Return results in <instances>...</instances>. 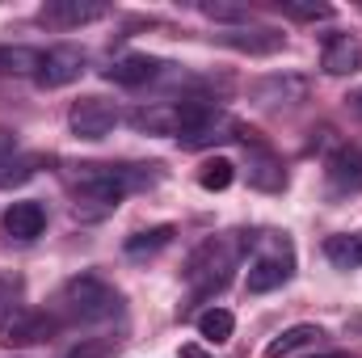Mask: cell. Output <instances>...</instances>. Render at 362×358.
<instances>
[{
  "label": "cell",
  "instance_id": "6da1fadb",
  "mask_svg": "<svg viewBox=\"0 0 362 358\" xmlns=\"http://www.w3.org/2000/svg\"><path fill=\"white\" fill-rule=\"evenodd\" d=\"M160 181V165H81L72 178V207L81 219H105L131 190Z\"/></svg>",
  "mask_w": 362,
  "mask_h": 358
},
{
  "label": "cell",
  "instance_id": "7a4b0ae2",
  "mask_svg": "<svg viewBox=\"0 0 362 358\" xmlns=\"http://www.w3.org/2000/svg\"><path fill=\"white\" fill-rule=\"evenodd\" d=\"M249 241H253V236H245V232H228V236H211V241H202V245L189 253L185 270H181L189 295H194V299H211V295H219V291L232 282V270L240 266Z\"/></svg>",
  "mask_w": 362,
  "mask_h": 358
},
{
  "label": "cell",
  "instance_id": "3957f363",
  "mask_svg": "<svg viewBox=\"0 0 362 358\" xmlns=\"http://www.w3.org/2000/svg\"><path fill=\"white\" fill-rule=\"evenodd\" d=\"M59 312L68 316V321H76V325H101V321H114L118 312H122V295L105 282V278H97V274H76V278H68L64 287H59Z\"/></svg>",
  "mask_w": 362,
  "mask_h": 358
},
{
  "label": "cell",
  "instance_id": "277c9868",
  "mask_svg": "<svg viewBox=\"0 0 362 358\" xmlns=\"http://www.w3.org/2000/svg\"><path fill=\"white\" fill-rule=\"evenodd\" d=\"M59 333V321L51 312H38V308H25V304H13L0 312V346H38V342H51Z\"/></svg>",
  "mask_w": 362,
  "mask_h": 358
},
{
  "label": "cell",
  "instance_id": "5b68a950",
  "mask_svg": "<svg viewBox=\"0 0 362 358\" xmlns=\"http://www.w3.org/2000/svg\"><path fill=\"white\" fill-rule=\"evenodd\" d=\"M295 274V253H291V241L286 236H274L270 245L249 262V274H245V287L249 295H266V291H278L282 282H291Z\"/></svg>",
  "mask_w": 362,
  "mask_h": 358
},
{
  "label": "cell",
  "instance_id": "8992f818",
  "mask_svg": "<svg viewBox=\"0 0 362 358\" xmlns=\"http://www.w3.org/2000/svg\"><path fill=\"white\" fill-rule=\"evenodd\" d=\"M118 105L114 101H105V97H81V101H72V110H68V127H72V135L76 139H89V144H97V139H105L114 127H118Z\"/></svg>",
  "mask_w": 362,
  "mask_h": 358
},
{
  "label": "cell",
  "instance_id": "52a82bcc",
  "mask_svg": "<svg viewBox=\"0 0 362 358\" xmlns=\"http://www.w3.org/2000/svg\"><path fill=\"white\" fill-rule=\"evenodd\" d=\"M362 194V148H337L325 161V198L341 202Z\"/></svg>",
  "mask_w": 362,
  "mask_h": 358
},
{
  "label": "cell",
  "instance_id": "ba28073f",
  "mask_svg": "<svg viewBox=\"0 0 362 358\" xmlns=\"http://www.w3.org/2000/svg\"><path fill=\"white\" fill-rule=\"evenodd\" d=\"M85 68H89V55H85L81 47H72V42H59V47L42 51V68H38L34 81H38L42 89H64V85L81 81Z\"/></svg>",
  "mask_w": 362,
  "mask_h": 358
},
{
  "label": "cell",
  "instance_id": "9c48e42d",
  "mask_svg": "<svg viewBox=\"0 0 362 358\" xmlns=\"http://www.w3.org/2000/svg\"><path fill=\"white\" fill-rule=\"evenodd\" d=\"M215 42L228 51H240V55H274L286 47V34L278 25H236V30L215 34Z\"/></svg>",
  "mask_w": 362,
  "mask_h": 358
},
{
  "label": "cell",
  "instance_id": "30bf717a",
  "mask_svg": "<svg viewBox=\"0 0 362 358\" xmlns=\"http://www.w3.org/2000/svg\"><path fill=\"white\" fill-rule=\"evenodd\" d=\"M105 13H110V4H101V0H47L38 8V21L51 30H76V25L101 21Z\"/></svg>",
  "mask_w": 362,
  "mask_h": 358
},
{
  "label": "cell",
  "instance_id": "8fae6325",
  "mask_svg": "<svg viewBox=\"0 0 362 358\" xmlns=\"http://www.w3.org/2000/svg\"><path fill=\"white\" fill-rule=\"evenodd\" d=\"M165 68H169L165 59L131 51V55H118V59L105 68V81H110V85H122V89H139V85L160 81V76H165Z\"/></svg>",
  "mask_w": 362,
  "mask_h": 358
},
{
  "label": "cell",
  "instance_id": "7c38bea8",
  "mask_svg": "<svg viewBox=\"0 0 362 358\" xmlns=\"http://www.w3.org/2000/svg\"><path fill=\"white\" fill-rule=\"evenodd\" d=\"M249 97L266 110H278V105H299L308 97V81L295 76V72H278V76H262L249 85Z\"/></svg>",
  "mask_w": 362,
  "mask_h": 358
},
{
  "label": "cell",
  "instance_id": "4fadbf2b",
  "mask_svg": "<svg viewBox=\"0 0 362 358\" xmlns=\"http://www.w3.org/2000/svg\"><path fill=\"white\" fill-rule=\"evenodd\" d=\"M320 68L329 76H354L362 72V38L354 34H333L320 51Z\"/></svg>",
  "mask_w": 362,
  "mask_h": 358
},
{
  "label": "cell",
  "instance_id": "5bb4252c",
  "mask_svg": "<svg viewBox=\"0 0 362 358\" xmlns=\"http://www.w3.org/2000/svg\"><path fill=\"white\" fill-rule=\"evenodd\" d=\"M139 135H177L181 131V105L177 101H152L127 118Z\"/></svg>",
  "mask_w": 362,
  "mask_h": 358
},
{
  "label": "cell",
  "instance_id": "9a60e30c",
  "mask_svg": "<svg viewBox=\"0 0 362 358\" xmlns=\"http://www.w3.org/2000/svg\"><path fill=\"white\" fill-rule=\"evenodd\" d=\"M245 178H249L253 190H262V194H282V190H286V169H282V161L274 156L270 148H253V152H249Z\"/></svg>",
  "mask_w": 362,
  "mask_h": 358
},
{
  "label": "cell",
  "instance_id": "2e32d148",
  "mask_svg": "<svg viewBox=\"0 0 362 358\" xmlns=\"http://www.w3.org/2000/svg\"><path fill=\"white\" fill-rule=\"evenodd\" d=\"M42 228H47L42 202H13V207L4 211V232H8L13 241H38Z\"/></svg>",
  "mask_w": 362,
  "mask_h": 358
},
{
  "label": "cell",
  "instance_id": "e0dca14e",
  "mask_svg": "<svg viewBox=\"0 0 362 358\" xmlns=\"http://www.w3.org/2000/svg\"><path fill=\"white\" fill-rule=\"evenodd\" d=\"M325 258L333 270H358L362 266V232H337L325 241Z\"/></svg>",
  "mask_w": 362,
  "mask_h": 358
},
{
  "label": "cell",
  "instance_id": "ac0fdd59",
  "mask_svg": "<svg viewBox=\"0 0 362 358\" xmlns=\"http://www.w3.org/2000/svg\"><path fill=\"white\" fill-rule=\"evenodd\" d=\"M320 337H325V333H320L316 325H291V329H282L270 346H266V358H291L295 350H308V346H316Z\"/></svg>",
  "mask_w": 362,
  "mask_h": 358
},
{
  "label": "cell",
  "instance_id": "d6986e66",
  "mask_svg": "<svg viewBox=\"0 0 362 358\" xmlns=\"http://www.w3.org/2000/svg\"><path fill=\"white\" fill-rule=\"evenodd\" d=\"M232 135H236V122H232L228 114H215L206 127H198V131L181 135L177 144H181V148H189V152H198V148H215V144H223V139H232Z\"/></svg>",
  "mask_w": 362,
  "mask_h": 358
},
{
  "label": "cell",
  "instance_id": "ffe728a7",
  "mask_svg": "<svg viewBox=\"0 0 362 358\" xmlns=\"http://www.w3.org/2000/svg\"><path fill=\"white\" fill-rule=\"evenodd\" d=\"M42 51L38 47H0V76H38Z\"/></svg>",
  "mask_w": 362,
  "mask_h": 358
},
{
  "label": "cell",
  "instance_id": "44dd1931",
  "mask_svg": "<svg viewBox=\"0 0 362 358\" xmlns=\"http://www.w3.org/2000/svg\"><path fill=\"white\" fill-rule=\"evenodd\" d=\"M173 236H177V228H173V224H156V228H148V232H135L122 249H127L131 258H144V253H160Z\"/></svg>",
  "mask_w": 362,
  "mask_h": 358
},
{
  "label": "cell",
  "instance_id": "7402d4cb",
  "mask_svg": "<svg viewBox=\"0 0 362 358\" xmlns=\"http://www.w3.org/2000/svg\"><path fill=\"white\" fill-rule=\"evenodd\" d=\"M232 329H236V316L228 312V308H206L202 316H198V333L206 337V342H228L232 337Z\"/></svg>",
  "mask_w": 362,
  "mask_h": 358
},
{
  "label": "cell",
  "instance_id": "603a6c76",
  "mask_svg": "<svg viewBox=\"0 0 362 358\" xmlns=\"http://www.w3.org/2000/svg\"><path fill=\"white\" fill-rule=\"evenodd\" d=\"M38 165H42V156H34V152H13V156L0 165V185H21V181H30L38 173Z\"/></svg>",
  "mask_w": 362,
  "mask_h": 358
},
{
  "label": "cell",
  "instance_id": "cb8c5ba5",
  "mask_svg": "<svg viewBox=\"0 0 362 358\" xmlns=\"http://www.w3.org/2000/svg\"><path fill=\"white\" fill-rule=\"evenodd\" d=\"M278 8L291 21H329L333 17V4H325V0H278Z\"/></svg>",
  "mask_w": 362,
  "mask_h": 358
},
{
  "label": "cell",
  "instance_id": "d4e9b609",
  "mask_svg": "<svg viewBox=\"0 0 362 358\" xmlns=\"http://www.w3.org/2000/svg\"><path fill=\"white\" fill-rule=\"evenodd\" d=\"M232 178H236V165H232V161H223V156H215V161H206V165H202L198 185H202V190H228Z\"/></svg>",
  "mask_w": 362,
  "mask_h": 358
},
{
  "label": "cell",
  "instance_id": "484cf974",
  "mask_svg": "<svg viewBox=\"0 0 362 358\" xmlns=\"http://www.w3.org/2000/svg\"><path fill=\"white\" fill-rule=\"evenodd\" d=\"M198 13H206L211 21H232V30H236V25H249V8H245V4H206V0H202Z\"/></svg>",
  "mask_w": 362,
  "mask_h": 358
},
{
  "label": "cell",
  "instance_id": "4316f807",
  "mask_svg": "<svg viewBox=\"0 0 362 358\" xmlns=\"http://www.w3.org/2000/svg\"><path fill=\"white\" fill-rule=\"evenodd\" d=\"M110 354V342H85V346H76L68 358H105Z\"/></svg>",
  "mask_w": 362,
  "mask_h": 358
},
{
  "label": "cell",
  "instance_id": "83f0119b",
  "mask_svg": "<svg viewBox=\"0 0 362 358\" xmlns=\"http://www.w3.org/2000/svg\"><path fill=\"white\" fill-rule=\"evenodd\" d=\"M13 291H17V282L8 274H0V308H13Z\"/></svg>",
  "mask_w": 362,
  "mask_h": 358
},
{
  "label": "cell",
  "instance_id": "f1b7e54d",
  "mask_svg": "<svg viewBox=\"0 0 362 358\" xmlns=\"http://www.w3.org/2000/svg\"><path fill=\"white\" fill-rule=\"evenodd\" d=\"M13 152H17V139H13V131H0V165H4Z\"/></svg>",
  "mask_w": 362,
  "mask_h": 358
},
{
  "label": "cell",
  "instance_id": "f546056e",
  "mask_svg": "<svg viewBox=\"0 0 362 358\" xmlns=\"http://www.w3.org/2000/svg\"><path fill=\"white\" fill-rule=\"evenodd\" d=\"M181 358H211V354H206L202 346H194V342H189V346H181Z\"/></svg>",
  "mask_w": 362,
  "mask_h": 358
},
{
  "label": "cell",
  "instance_id": "4dcf8cb0",
  "mask_svg": "<svg viewBox=\"0 0 362 358\" xmlns=\"http://www.w3.org/2000/svg\"><path fill=\"white\" fill-rule=\"evenodd\" d=\"M350 105H354V110H358V114H362V89L354 93V97H350Z\"/></svg>",
  "mask_w": 362,
  "mask_h": 358
},
{
  "label": "cell",
  "instance_id": "1f68e13d",
  "mask_svg": "<svg viewBox=\"0 0 362 358\" xmlns=\"http://www.w3.org/2000/svg\"><path fill=\"white\" fill-rule=\"evenodd\" d=\"M316 358H350L346 350H329V354H316Z\"/></svg>",
  "mask_w": 362,
  "mask_h": 358
}]
</instances>
